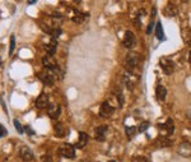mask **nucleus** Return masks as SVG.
Here are the masks:
<instances>
[{
  "label": "nucleus",
  "mask_w": 191,
  "mask_h": 162,
  "mask_svg": "<svg viewBox=\"0 0 191 162\" xmlns=\"http://www.w3.org/2000/svg\"><path fill=\"white\" fill-rule=\"evenodd\" d=\"M159 64L162 65V68H163V73H165V74L170 75V74H172V73H173V68H175V65H173V63H172L171 60H168V59H162Z\"/></svg>",
  "instance_id": "11"
},
{
  "label": "nucleus",
  "mask_w": 191,
  "mask_h": 162,
  "mask_svg": "<svg viewBox=\"0 0 191 162\" xmlns=\"http://www.w3.org/2000/svg\"><path fill=\"white\" fill-rule=\"evenodd\" d=\"M156 96H157L158 101H165L166 96H167V89L163 86H157V88H156Z\"/></svg>",
  "instance_id": "15"
},
{
  "label": "nucleus",
  "mask_w": 191,
  "mask_h": 162,
  "mask_svg": "<svg viewBox=\"0 0 191 162\" xmlns=\"http://www.w3.org/2000/svg\"><path fill=\"white\" fill-rule=\"evenodd\" d=\"M117 98H119V103H120V106H124V96H122L121 89H120V92H117Z\"/></svg>",
  "instance_id": "26"
},
{
  "label": "nucleus",
  "mask_w": 191,
  "mask_h": 162,
  "mask_svg": "<svg viewBox=\"0 0 191 162\" xmlns=\"http://www.w3.org/2000/svg\"><path fill=\"white\" fill-rule=\"evenodd\" d=\"M115 112V109H114V106L110 105L108 102H103L102 106H101V109H100V115L102 117H110L112 116Z\"/></svg>",
  "instance_id": "5"
},
{
  "label": "nucleus",
  "mask_w": 191,
  "mask_h": 162,
  "mask_svg": "<svg viewBox=\"0 0 191 162\" xmlns=\"http://www.w3.org/2000/svg\"><path fill=\"white\" fill-rule=\"evenodd\" d=\"M148 128H149V123H148V121H143V123H140V125L138 126V131L139 133H144Z\"/></svg>",
  "instance_id": "23"
},
{
  "label": "nucleus",
  "mask_w": 191,
  "mask_h": 162,
  "mask_svg": "<svg viewBox=\"0 0 191 162\" xmlns=\"http://www.w3.org/2000/svg\"><path fill=\"white\" fill-rule=\"evenodd\" d=\"M139 54L138 52H134V51H130L128 55H126V68H128V72H133L136 66L139 64Z\"/></svg>",
  "instance_id": "1"
},
{
  "label": "nucleus",
  "mask_w": 191,
  "mask_h": 162,
  "mask_svg": "<svg viewBox=\"0 0 191 162\" xmlns=\"http://www.w3.org/2000/svg\"><path fill=\"white\" fill-rule=\"evenodd\" d=\"M88 141H89V136H88V134H86L84 131H80V133H79V138H78V142H77L75 147H78V148H83V147L87 145Z\"/></svg>",
  "instance_id": "13"
},
{
  "label": "nucleus",
  "mask_w": 191,
  "mask_h": 162,
  "mask_svg": "<svg viewBox=\"0 0 191 162\" xmlns=\"http://www.w3.org/2000/svg\"><path fill=\"white\" fill-rule=\"evenodd\" d=\"M47 109H49L47 112H49L50 117H52V119H58L60 116V114H61V109H60V106L58 103H50Z\"/></svg>",
  "instance_id": "10"
},
{
  "label": "nucleus",
  "mask_w": 191,
  "mask_h": 162,
  "mask_svg": "<svg viewBox=\"0 0 191 162\" xmlns=\"http://www.w3.org/2000/svg\"><path fill=\"white\" fill-rule=\"evenodd\" d=\"M19 156L23 161L26 162H28V161H32L33 160V153L31 151V148L30 147H27V145H22L19 148Z\"/></svg>",
  "instance_id": "7"
},
{
  "label": "nucleus",
  "mask_w": 191,
  "mask_h": 162,
  "mask_svg": "<svg viewBox=\"0 0 191 162\" xmlns=\"http://www.w3.org/2000/svg\"><path fill=\"white\" fill-rule=\"evenodd\" d=\"M158 128L161 129V130H165L168 136L170 134H172L173 131H175V124H173V120L172 119H167V121L165 124H159L158 125Z\"/></svg>",
  "instance_id": "12"
},
{
  "label": "nucleus",
  "mask_w": 191,
  "mask_h": 162,
  "mask_svg": "<svg viewBox=\"0 0 191 162\" xmlns=\"http://www.w3.org/2000/svg\"><path fill=\"white\" fill-rule=\"evenodd\" d=\"M7 136V129L2 125V124H0V138H2V137H5Z\"/></svg>",
  "instance_id": "27"
},
{
  "label": "nucleus",
  "mask_w": 191,
  "mask_h": 162,
  "mask_svg": "<svg viewBox=\"0 0 191 162\" xmlns=\"http://www.w3.org/2000/svg\"><path fill=\"white\" fill-rule=\"evenodd\" d=\"M136 133H138V128L136 126H126V136L129 139L134 138Z\"/></svg>",
  "instance_id": "19"
},
{
  "label": "nucleus",
  "mask_w": 191,
  "mask_h": 162,
  "mask_svg": "<svg viewBox=\"0 0 191 162\" xmlns=\"http://www.w3.org/2000/svg\"><path fill=\"white\" fill-rule=\"evenodd\" d=\"M156 35H157V38L159 40V41H165V40H166V36H165V32H163V27H162V23L161 22H157Z\"/></svg>",
  "instance_id": "16"
},
{
  "label": "nucleus",
  "mask_w": 191,
  "mask_h": 162,
  "mask_svg": "<svg viewBox=\"0 0 191 162\" xmlns=\"http://www.w3.org/2000/svg\"><path fill=\"white\" fill-rule=\"evenodd\" d=\"M153 27H154V24L153 23H151L148 26V30H147V33H151V32H153Z\"/></svg>",
  "instance_id": "29"
},
{
  "label": "nucleus",
  "mask_w": 191,
  "mask_h": 162,
  "mask_svg": "<svg viewBox=\"0 0 191 162\" xmlns=\"http://www.w3.org/2000/svg\"><path fill=\"white\" fill-rule=\"evenodd\" d=\"M88 17V14L87 13H80V12H77V14L73 17V22H75V23H82L86 18Z\"/></svg>",
  "instance_id": "18"
},
{
  "label": "nucleus",
  "mask_w": 191,
  "mask_h": 162,
  "mask_svg": "<svg viewBox=\"0 0 191 162\" xmlns=\"http://www.w3.org/2000/svg\"><path fill=\"white\" fill-rule=\"evenodd\" d=\"M14 49H16V37L14 35L10 36V47H9V55H13L14 52Z\"/></svg>",
  "instance_id": "21"
},
{
  "label": "nucleus",
  "mask_w": 191,
  "mask_h": 162,
  "mask_svg": "<svg viewBox=\"0 0 191 162\" xmlns=\"http://www.w3.org/2000/svg\"><path fill=\"white\" fill-rule=\"evenodd\" d=\"M179 155L182 157H191V143L190 142H184L179 147Z\"/></svg>",
  "instance_id": "9"
},
{
  "label": "nucleus",
  "mask_w": 191,
  "mask_h": 162,
  "mask_svg": "<svg viewBox=\"0 0 191 162\" xmlns=\"http://www.w3.org/2000/svg\"><path fill=\"white\" fill-rule=\"evenodd\" d=\"M189 61L191 63V50H190V54H189Z\"/></svg>",
  "instance_id": "30"
},
{
  "label": "nucleus",
  "mask_w": 191,
  "mask_h": 162,
  "mask_svg": "<svg viewBox=\"0 0 191 162\" xmlns=\"http://www.w3.org/2000/svg\"><path fill=\"white\" fill-rule=\"evenodd\" d=\"M42 161L44 162H52V157L51 156H42Z\"/></svg>",
  "instance_id": "28"
},
{
  "label": "nucleus",
  "mask_w": 191,
  "mask_h": 162,
  "mask_svg": "<svg viewBox=\"0 0 191 162\" xmlns=\"http://www.w3.org/2000/svg\"><path fill=\"white\" fill-rule=\"evenodd\" d=\"M163 13H165V16H167V17H175V16H177V13H179V9H177V7L175 4L170 3L166 5Z\"/></svg>",
  "instance_id": "14"
},
{
  "label": "nucleus",
  "mask_w": 191,
  "mask_h": 162,
  "mask_svg": "<svg viewBox=\"0 0 191 162\" xmlns=\"http://www.w3.org/2000/svg\"><path fill=\"white\" fill-rule=\"evenodd\" d=\"M49 105H50V97H49V94L41 93L40 96L37 97V100H36V106L38 107V109H47Z\"/></svg>",
  "instance_id": "6"
},
{
  "label": "nucleus",
  "mask_w": 191,
  "mask_h": 162,
  "mask_svg": "<svg viewBox=\"0 0 191 162\" xmlns=\"http://www.w3.org/2000/svg\"><path fill=\"white\" fill-rule=\"evenodd\" d=\"M47 52L50 54V55H54V54L56 52V38H52V44L47 46Z\"/></svg>",
  "instance_id": "20"
},
{
  "label": "nucleus",
  "mask_w": 191,
  "mask_h": 162,
  "mask_svg": "<svg viewBox=\"0 0 191 162\" xmlns=\"http://www.w3.org/2000/svg\"><path fill=\"white\" fill-rule=\"evenodd\" d=\"M122 44H124V46L126 49H133L135 46V44H136L135 35L131 31H126L125 35H124V41H122Z\"/></svg>",
  "instance_id": "3"
},
{
  "label": "nucleus",
  "mask_w": 191,
  "mask_h": 162,
  "mask_svg": "<svg viewBox=\"0 0 191 162\" xmlns=\"http://www.w3.org/2000/svg\"><path fill=\"white\" fill-rule=\"evenodd\" d=\"M107 130H108V126L107 125H101V126H98L97 129H96V131H94V138H96V141L105 142L106 141Z\"/></svg>",
  "instance_id": "8"
},
{
  "label": "nucleus",
  "mask_w": 191,
  "mask_h": 162,
  "mask_svg": "<svg viewBox=\"0 0 191 162\" xmlns=\"http://www.w3.org/2000/svg\"><path fill=\"white\" fill-rule=\"evenodd\" d=\"M54 129H55V134H56V136L58 137H64L65 136V134H66V131H65V128H64V125L61 124V123H58V124H55V128H54Z\"/></svg>",
  "instance_id": "17"
},
{
  "label": "nucleus",
  "mask_w": 191,
  "mask_h": 162,
  "mask_svg": "<svg viewBox=\"0 0 191 162\" xmlns=\"http://www.w3.org/2000/svg\"><path fill=\"white\" fill-rule=\"evenodd\" d=\"M0 64H2V60H0Z\"/></svg>",
  "instance_id": "31"
},
{
  "label": "nucleus",
  "mask_w": 191,
  "mask_h": 162,
  "mask_svg": "<svg viewBox=\"0 0 191 162\" xmlns=\"http://www.w3.org/2000/svg\"><path fill=\"white\" fill-rule=\"evenodd\" d=\"M14 126H16V129L18 130V133H19V134H22V133H23V126L21 125V123H19L18 120H14Z\"/></svg>",
  "instance_id": "25"
},
{
  "label": "nucleus",
  "mask_w": 191,
  "mask_h": 162,
  "mask_svg": "<svg viewBox=\"0 0 191 162\" xmlns=\"http://www.w3.org/2000/svg\"><path fill=\"white\" fill-rule=\"evenodd\" d=\"M111 162H115V161H111Z\"/></svg>",
  "instance_id": "32"
},
{
  "label": "nucleus",
  "mask_w": 191,
  "mask_h": 162,
  "mask_svg": "<svg viewBox=\"0 0 191 162\" xmlns=\"http://www.w3.org/2000/svg\"><path fill=\"white\" fill-rule=\"evenodd\" d=\"M170 144H172V142L168 141L167 138H159L158 142H157V145H161V147H167Z\"/></svg>",
  "instance_id": "22"
},
{
  "label": "nucleus",
  "mask_w": 191,
  "mask_h": 162,
  "mask_svg": "<svg viewBox=\"0 0 191 162\" xmlns=\"http://www.w3.org/2000/svg\"><path fill=\"white\" fill-rule=\"evenodd\" d=\"M59 153L66 158H73L75 156V150L72 144H68V143H64L60 145L59 148Z\"/></svg>",
  "instance_id": "2"
},
{
  "label": "nucleus",
  "mask_w": 191,
  "mask_h": 162,
  "mask_svg": "<svg viewBox=\"0 0 191 162\" xmlns=\"http://www.w3.org/2000/svg\"><path fill=\"white\" fill-rule=\"evenodd\" d=\"M131 162H147V158L143 156H135V157H133Z\"/></svg>",
  "instance_id": "24"
},
{
  "label": "nucleus",
  "mask_w": 191,
  "mask_h": 162,
  "mask_svg": "<svg viewBox=\"0 0 191 162\" xmlns=\"http://www.w3.org/2000/svg\"><path fill=\"white\" fill-rule=\"evenodd\" d=\"M38 78L42 80L45 84H47V86H52L54 82H55V75L51 73V70H45L42 73H40L38 74Z\"/></svg>",
  "instance_id": "4"
}]
</instances>
